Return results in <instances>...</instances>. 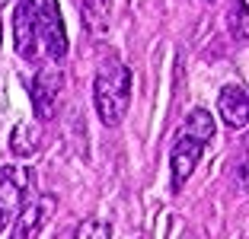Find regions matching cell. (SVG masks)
<instances>
[{
    "label": "cell",
    "instance_id": "1",
    "mask_svg": "<svg viewBox=\"0 0 249 239\" xmlns=\"http://www.w3.org/2000/svg\"><path fill=\"white\" fill-rule=\"evenodd\" d=\"M214 131H217V124H214V115L208 109L198 105L185 115L182 128L173 140V150H169V188L173 191H182V185L192 179L208 144L214 140Z\"/></svg>",
    "mask_w": 249,
    "mask_h": 239
},
{
    "label": "cell",
    "instance_id": "2",
    "mask_svg": "<svg viewBox=\"0 0 249 239\" xmlns=\"http://www.w3.org/2000/svg\"><path fill=\"white\" fill-rule=\"evenodd\" d=\"M131 105V70L118 61L106 64L93 80V109L106 128H118Z\"/></svg>",
    "mask_w": 249,
    "mask_h": 239
},
{
    "label": "cell",
    "instance_id": "3",
    "mask_svg": "<svg viewBox=\"0 0 249 239\" xmlns=\"http://www.w3.org/2000/svg\"><path fill=\"white\" fill-rule=\"evenodd\" d=\"M36 35H38V54L48 58V64H54L67 54V29L58 0H36Z\"/></svg>",
    "mask_w": 249,
    "mask_h": 239
},
{
    "label": "cell",
    "instance_id": "4",
    "mask_svg": "<svg viewBox=\"0 0 249 239\" xmlns=\"http://www.w3.org/2000/svg\"><path fill=\"white\" fill-rule=\"evenodd\" d=\"M61 96H64V70L58 64H45L36 70L29 83V99H32V115L36 121H52L58 115Z\"/></svg>",
    "mask_w": 249,
    "mask_h": 239
},
{
    "label": "cell",
    "instance_id": "5",
    "mask_svg": "<svg viewBox=\"0 0 249 239\" xmlns=\"http://www.w3.org/2000/svg\"><path fill=\"white\" fill-rule=\"evenodd\" d=\"M32 166H0V230L13 223L22 204L32 198Z\"/></svg>",
    "mask_w": 249,
    "mask_h": 239
},
{
    "label": "cell",
    "instance_id": "6",
    "mask_svg": "<svg viewBox=\"0 0 249 239\" xmlns=\"http://www.w3.org/2000/svg\"><path fill=\"white\" fill-rule=\"evenodd\" d=\"M54 207H58V198L54 195H32L29 201L22 204V210L13 217L10 239H38V233L54 217Z\"/></svg>",
    "mask_w": 249,
    "mask_h": 239
},
{
    "label": "cell",
    "instance_id": "7",
    "mask_svg": "<svg viewBox=\"0 0 249 239\" xmlns=\"http://www.w3.org/2000/svg\"><path fill=\"white\" fill-rule=\"evenodd\" d=\"M13 48L22 61L36 64L38 54V35H36V0H16L13 10Z\"/></svg>",
    "mask_w": 249,
    "mask_h": 239
},
{
    "label": "cell",
    "instance_id": "8",
    "mask_svg": "<svg viewBox=\"0 0 249 239\" xmlns=\"http://www.w3.org/2000/svg\"><path fill=\"white\" fill-rule=\"evenodd\" d=\"M217 115L230 131L246 128L249 124V96H246V89L236 86V83H227V86L217 93Z\"/></svg>",
    "mask_w": 249,
    "mask_h": 239
},
{
    "label": "cell",
    "instance_id": "9",
    "mask_svg": "<svg viewBox=\"0 0 249 239\" xmlns=\"http://www.w3.org/2000/svg\"><path fill=\"white\" fill-rule=\"evenodd\" d=\"M42 121H36V118H22V121L13 124V131H10V153H13L16 159H29L36 156L38 150H42Z\"/></svg>",
    "mask_w": 249,
    "mask_h": 239
},
{
    "label": "cell",
    "instance_id": "10",
    "mask_svg": "<svg viewBox=\"0 0 249 239\" xmlns=\"http://www.w3.org/2000/svg\"><path fill=\"white\" fill-rule=\"evenodd\" d=\"M109 0H83V26L89 35H103L109 29Z\"/></svg>",
    "mask_w": 249,
    "mask_h": 239
},
{
    "label": "cell",
    "instance_id": "11",
    "mask_svg": "<svg viewBox=\"0 0 249 239\" xmlns=\"http://www.w3.org/2000/svg\"><path fill=\"white\" fill-rule=\"evenodd\" d=\"M73 239H112V223H109V220L87 217L80 226H77V236H73Z\"/></svg>",
    "mask_w": 249,
    "mask_h": 239
},
{
    "label": "cell",
    "instance_id": "12",
    "mask_svg": "<svg viewBox=\"0 0 249 239\" xmlns=\"http://www.w3.org/2000/svg\"><path fill=\"white\" fill-rule=\"evenodd\" d=\"M3 112H7V89L0 86V121H3Z\"/></svg>",
    "mask_w": 249,
    "mask_h": 239
},
{
    "label": "cell",
    "instance_id": "13",
    "mask_svg": "<svg viewBox=\"0 0 249 239\" xmlns=\"http://www.w3.org/2000/svg\"><path fill=\"white\" fill-rule=\"evenodd\" d=\"M7 3H10V0H0V7H7Z\"/></svg>",
    "mask_w": 249,
    "mask_h": 239
},
{
    "label": "cell",
    "instance_id": "14",
    "mask_svg": "<svg viewBox=\"0 0 249 239\" xmlns=\"http://www.w3.org/2000/svg\"><path fill=\"white\" fill-rule=\"evenodd\" d=\"M0 38H3V26H0Z\"/></svg>",
    "mask_w": 249,
    "mask_h": 239
},
{
    "label": "cell",
    "instance_id": "15",
    "mask_svg": "<svg viewBox=\"0 0 249 239\" xmlns=\"http://www.w3.org/2000/svg\"><path fill=\"white\" fill-rule=\"evenodd\" d=\"M201 3H214V0H201Z\"/></svg>",
    "mask_w": 249,
    "mask_h": 239
}]
</instances>
